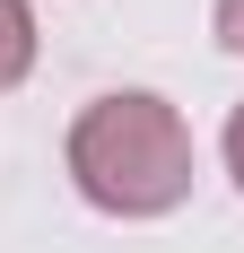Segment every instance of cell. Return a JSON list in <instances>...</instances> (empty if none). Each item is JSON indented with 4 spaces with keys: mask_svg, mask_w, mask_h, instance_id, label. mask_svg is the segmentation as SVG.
<instances>
[{
    "mask_svg": "<svg viewBox=\"0 0 244 253\" xmlns=\"http://www.w3.org/2000/svg\"><path fill=\"white\" fill-rule=\"evenodd\" d=\"M70 175L114 218H157L192 192V131L166 96H96L70 131Z\"/></svg>",
    "mask_w": 244,
    "mask_h": 253,
    "instance_id": "6da1fadb",
    "label": "cell"
},
{
    "mask_svg": "<svg viewBox=\"0 0 244 253\" xmlns=\"http://www.w3.org/2000/svg\"><path fill=\"white\" fill-rule=\"evenodd\" d=\"M26 61H35V9L26 0H0V96L26 79Z\"/></svg>",
    "mask_w": 244,
    "mask_h": 253,
    "instance_id": "7a4b0ae2",
    "label": "cell"
},
{
    "mask_svg": "<svg viewBox=\"0 0 244 253\" xmlns=\"http://www.w3.org/2000/svg\"><path fill=\"white\" fill-rule=\"evenodd\" d=\"M218 44L244 52V0H218Z\"/></svg>",
    "mask_w": 244,
    "mask_h": 253,
    "instance_id": "3957f363",
    "label": "cell"
},
{
    "mask_svg": "<svg viewBox=\"0 0 244 253\" xmlns=\"http://www.w3.org/2000/svg\"><path fill=\"white\" fill-rule=\"evenodd\" d=\"M227 166H236V183H244V105H236V123H227Z\"/></svg>",
    "mask_w": 244,
    "mask_h": 253,
    "instance_id": "277c9868",
    "label": "cell"
}]
</instances>
